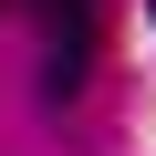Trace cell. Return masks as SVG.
<instances>
[{
	"label": "cell",
	"instance_id": "obj_1",
	"mask_svg": "<svg viewBox=\"0 0 156 156\" xmlns=\"http://www.w3.org/2000/svg\"><path fill=\"white\" fill-rule=\"evenodd\" d=\"M42 21H52V42H94V0H42Z\"/></svg>",
	"mask_w": 156,
	"mask_h": 156
}]
</instances>
